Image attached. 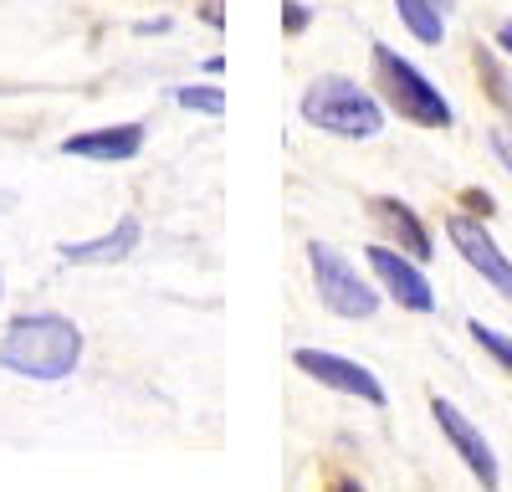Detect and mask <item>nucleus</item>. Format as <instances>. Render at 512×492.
I'll list each match as a JSON object with an SVG mask.
<instances>
[{
    "label": "nucleus",
    "instance_id": "1",
    "mask_svg": "<svg viewBox=\"0 0 512 492\" xmlns=\"http://www.w3.org/2000/svg\"><path fill=\"white\" fill-rule=\"evenodd\" d=\"M82 359V328L62 313H21L0 339V369L26 380H67Z\"/></svg>",
    "mask_w": 512,
    "mask_h": 492
},
{
    "label": "nucleus",
    "instance_id": "2",
    "mask_svg": "<svg viewBox=\"0 0 512 492\" xmlns=\"http://www.w3.org/2000/svg\"><path fill=\"white\" fill-rule=\"evenodd\" d=\"M303 118L323 134H338V139H374L384 129V108L374 93H364L359 82L349 77H318L308 82L303 93Z\"/></svg>",
    "mask_w": 512,
    "mask_h": 492
},
{
    "label": "nucleus",
    "instance_id": "3",
    "mask_svg": "<svg viewBox=\"0 0 512 492\" xmlns=\"http://www.w3.org/2000/svg\"><path fill=\"white\" fill-rule=\"evenodd\" d=\"M369 62H374V82H379L384 103H390L405 123H420V129H446L451 123V103L441 98V88L415 62H405L390 47H374Z\"/></svg>",
    "mask_w": 512,
    "mask_h": 492
},
{
    "label": "nucleus",
    "instance_id": "4",
    "mask_svg": "<svg viewBox=\"0 0 512 492\" xmlns=\"http://www.w3.org/2000/svg\"><path fill=\"white\" fill-rule=\"evenodd\" d=\"M308 262H313V282H318V298L328 313H338V318H374L379 313V293L328 241H308Z\"/></svg>",
    "mask_w": 512,
    "mask_h": 492
},
{
    "label": "nucleus",
    "instance_id": "5",
    "mask_svg": "<svg viewBox=\"0 0 512 492\" xmlns=\"http://www.w3.org/2000/svg\"><path fill=\"white\" fill-rule=\"evenodd\" d=\"M292 364L303 369L308 380H318V385H328V390H338V395H354V400H364V405H384V385L369 375L364 364H354V359H344V354H328V349H297Z\"/></svg>",
    "mask_w": 512,
    "mask_h": 492
},
{
    "label": "nucleus",
    "instance_id": "6",
    "mask_svg": "<svg viewBox=\"0 0 512 492\" xmlns=\"http://www.w3.org/2000/svg\"><path fill=\"white\" fill-rule=\"evenodd\" d=\"M369 267L374 277L390 287V298L405 308V313H431L436 308V293H431V282H425V272L415 267L410 252H390V246H369Z\"/></svg>",
    "mask_w": 512,
    "mask_h": 492
},
{
    "label": "nucleus",
    "instance_id": "7",
    "mask_svg": "<svg viewBox=\"0 0 512 492\" xmlns=\"http://www.w3.org/2000/svg\"><path fill=\"white\" fill-rule=\"evenodd\" d=\"M431 416H436V426L446 431V441L456 446V457L477 472V482H482V487H497V482H502V472H497V457H492L487 436H482L472 421H466L446 395H436V400H431Z\"/></svg>",
    "mask_w": 512,
    "mask_h": 492
},
{
    "label": "nucleus",
    "instance_id": "8",
    "mask_svg": "<svg viewBox=\"0 0 512 492\" xmlns=\"http://www.w3.org/2000/svg\"><path fill=\"white\" fill-rule=\"evenodd\" d=\"M446 231H451V241H456V252L482 272V282H492L502 298H512V262L497 252V241L487 236V226H482L477 216H451Z\"/></svg>",
    "mask_w": 512,
    "mask_h": 492
},
{
    "label": "nucleus",
    "instance_id": "9",
    "mask_svg": "<svg viewBox=\"0 0 512 492\" xmlns=\"http://www.w3.org/2000/svg\"><path fill=\"white\" fill-rule=\"evenodd\" d=\"M144 149V123H108V129H88L62 139V154L72 159H98V164H123Z\"/></svg>",
    "mask_w": 512,
    "mask_h": 492
},
{
    "label": "nucleus",
    "instance_id": "10",
    "mask_svg": "<svg viewBox=\"0 0 512 492\" xmlns=\"http://www.w3.org/2000/svg\"><path fill=\"white\" fill-rule=\"evenodd\" d=\"M139 236H144L139 216H123L108 236H93V241H62L57 252H62V262H77V267H113V262H123L128 252H134Z\"/></svg>",
    "mask_w": 512,
    "mask_h": 492
},
{
    "label": "nucleus",
    "instance_id": "11",
    "mask_svg": "<svg viewBox=\"0 0 512 492\" xmlns=\"http://www.w3.org/2000/svg\"><path fill=\"white\" fill-rule=\"evenodd\" d=\"M369 211H374V221L384 226V236L400 241V252H410L415 262H431V252H436V246H431V231L420 226V216L410 211V205H400L395 195H374Z\"/></svg>",
    "mask_w": 512,
    "mask_h": 492
},
{
    "label": "nucleus",
    "instance_id": "12",
    "mask_svg": "<svg viewBox=\"0 0 512 492\" xmlns=\"http://www.w3.org/2000/svg\"><path fill=\"white\" fill-rule=\"evenodd\" d=\"M395 11H400V21L415 41L436 47V41L446 36V16L456 11V0H395Z\"/></svg>",
    "mask_w": 512,
    "mask_h": 492
},
{
    "label": "nucleus",
    "instance_id": "13",
    "mask_svg": "<svg viewBox=\"0 0 512 492\" xmlns=\"http://www.w3.org/2000/svg\"><path fill=\"white\" fill-rule=\"evenodd\" d=\"M472 62H477V77H482V88H487V98L512 118V72L497 62V52L492 47H482V41H477V47H472Z\"/></svg>",
    "mask_w": 512,
    "mask_h": 492
},
{
    "label": "nucleus",
    "instance_id": "14",
    "mask_svg": "<svg viewBox=\"0 0 512 492\" xmlns=\"http://www.w3.org/2000/svg\"><path fill=\"white\" fill-rule=\"evenodd\" d=\"M466 334H472V339L507 369V375H512V339H507V334H497V328H487V323H466Z\"/></svg>",
    "mask_w": 512,
    "mask_h": 492
},
{
    "label": "nucleus",
    "instance_id": "15",
    "mask_svg": "<svg viewBox=\"0 0 512 492\" xmlns=\"http://www.w3.org/2000/svg\"><path fill=\"white\" fill-rule=\"evenodd\" d=\"M175 103H180V108H195V113H210V118L226 113V93H221V88H180Z\"/></svg>",
    "mask_w": 512,
    "mask_h": 492
},
{
    "label": "nucleus",
    "instance_id": "16",
    "mask_svg": "<svg viewBox=\"0 0 512 492\" xmlns=\"http://www.w3.org/2000/svg\"><path fill=\"white\" fill-rule=\"evenodd\" d=\"M313 26V11L303 0H282V36H303Z\"/></svg>",
    "mask_w": 512,
    "mask_h": 492
},
{
    "label": "nucleus",
    "instance_id": "17",
    "mask_svg": "<svg viewBox=\"0 0 512 492\" xmlns=\"http://www.w3.org/2000/svg\"><path fill=\"white\" fill-rule=\"evenodd\" d=\"M461 200H466V216H482V221H487V216L497 211V200H492L487 190H466Z\"/></svg>",
    "mask_w": 512,
    "mask_h": 492
},
{
    "label": "nucleus",
    "instance_id": "18",
    "mask_svg": "<svg viewBox=\"0 0 512 492\" xmlns=\"http://www.w3.org/2000/svg\"><path fill=\"white\" fill-rule=\"evenodd\" d=\"M487 144H492V154L502 159V170H512V134H507V129H492Z\"/></svg>",
    "mask_w": 512,
    "mask_h": 492
},
{
    "label": "nucleus",
    "instance_id": "19",
    "mask_svg": "<svg viewBox=\"0 0 512 492\" xmlns=\"http://www.w3.org/2000/svg\"><path fill=\"white\" fill-rule=\"evenodd\" d=\"M205 21H210V26L226 21V6H221V0H205Z\"/></svg>",
    "mask_w": 512,
    "mask_h": 492
},
{
    "label": "nucleus",
    "instance_id": "20",
    "mask_svg": "<svg viewBox=\"0 0 512 492\" xmlns=\"http://www.w3.org/2000/svg\"><path fill=\"white\" fill-rule=\"evenodd\" d=\"M497 41H502V52H512V21H502V31H497Z\"/></svg>",
    "mask_w": 512,
    "mask_h": 492
}]
</instances>
